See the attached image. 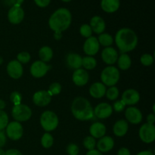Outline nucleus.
<instances>
[{
  "instance_id": "obj_1",
  "label": "nucleus",
  "mask_w": 155,
  "mask_h": 155,
  "mask_svg": "<svg viewBox=\"0 0 155 155\" xmlns=\"http://www.w3.org/2000/svg\"><path fill=\"white\" fill-rule=\"evenodd\" d=\"M115 42L121 54L130 52L137 46L138 36L134 30L125 27L117 32Z\"/></svg>"
},
{
  "instance_id": "obj_2",
  "label": "nucleus",
  "mask_w": 155,
  "mask_h": 155,
  "mask_svg": "<svg viewBox=\"0 0 155 155\" xmlns=\"http://www.w3.org/2000/svg\"><path fill=\"white\" fill-rule=\"evenodd\" d=\"M71 22L72 15L71 12L65 8H60L51 15L48 20V25L54 33H62L69 28Z\"/></svg>"
},
{
  "instance_id": "obj_3",
  "label": "nucleus",
  "mask_w": 155,
  "mask_h": 155,
  "mask_svg": "<svg viewBox=\"0 0 155 155\" xmlns=\"http://www.w3.org/2000/svg\"><path fill=\"white\" fill-rule=\"evenodd\" d=\"M71 112L76 119L81 121L89 120L94 117L92 104L86 98L81 96L74 98L71 104Z\"/></svg>"
},
{
  "instance_id": "obj_4",
  "label": "nucleus",
  "mask_w": 155,
  "mask_h": 155,
  "mask_svg": "<svg viewBox=\"0 0 155 155\" xmlns=\"http://www.w3.org/2000/svg\"><path fill=\"white\" fill-rule=\"evenodd\" d=\"M59 120L54 112L45 110L40 117V124L45 132H51L58 127Z\"/></svg>"
},
{
  "instance_id": "obj_5",
  "label": "nucleus",
  "mask_w": 155,
  "mask_h": 155,
  "mask_svg": "<svg viewBox=\"0 0 155 155\" xmlns=\"http://www.w3.org/2000/svg\"><path fill=\"white\" fill-rule=\"evenodd\" d=\"M119 70L114 66L106 67L101 74V80L104 86H114L120 80Z\"/></svg>"
},
{
  "instance_id": "obj_6",
  "label": "nucleus",
  "mask_w": 155,
  "mask_h": 155,
  "mask_svg": "<svg viewBox=\"0 0 155 155\" xmlns=\"http://www.w3.org/2000/svg\"><path fill=\"white\" fill-rule=\"evenodd\" d=\"M13 118L17 122H26L29 120L32 116V110L27 105L20 104L18 105H14L12 110Z\"/></svg>"
},
{
  "instance_id": "obj_7",
  "label": "nucleus",
  "mask_w": 155,
  "mask_h": 155,
  "mask_svg": "<svg viewBox=\"0 0 155 155\" xmlns=\"http://www.w3.org/2000/svg\"><path fill=\"white\" fill-rule=\"evenodd\" d=\"M5 134L11 140L18 141L21 139L24 134V129L21 123L17 121L8 123L5 128Z\"/></svg>"
},
{
  "instance_id": "obj_8",
  "label": "nucleus",
  "mask_w": 155,
  "mask_h": 155,
  "mask_svg": "<svg viewBox=\"0 0 155 155\" xmlns=\"http://www.w3.org/2000/svg\"><path fill=\"white\" fill-rule=\"evenodd\" d=\"M139 138L146 144L152 143L155 140V127L148 123L143 124L139 129Z\"/></svg>"
},
{
  "instance_id": "obj_9",
  "label": "nucleus",
  "mask_w": 155,
  "mask_h": 155,
  "mask_svg": "<svg viewBox=\"0 0 155 155\" xmlns=\"http://www.w3.org/2000/svg\"><path fill=\"white\" fill-rule=\"evenodd\" d=\"M50 66L42 61H36L30 66V74L35 78H42L50 70Z\"/></svg>"
},
{
  "instance_id": "obj_10",
  "label": "nucleus",
  "mask_w": 155,
  "mask_h": 155,
  "mask_svg": "<svg viewBox=\"0 0 155 155\" xmlns=\"http://www.w3.org/2000/svg\"><path fill=\"white\" fill-rule=\"evenodd\" d=\"M100 45L98 39L95 36L87 38L83 45V51L88 56H94L99 51Z\"/></svg>"
},
{
  "instance_id": "obj_11",
  "label": "nucleus",
  "mask_w": 155,
  "mask_h": 155,
  "mask_svg": "<svg viewBox=\"0 0 155 155\" xmlns=\"http://www.w3.org/2000/svg\"><path fill=\"white\" fill-rule=\"evenodd\" d=\"M24 18V9L19 6H12L8 12V19L12 24H19Z\"/></svg>"
},
{
  "instance_id": "obj_12",
  "label": "nucleus",
  "mask_w": 155,
  "mask_h": 155,
  "mask_svg": "<svg viewBox=\"0 0 155 155\" xmlns=\"http://www.w3.org/2000/svg\"><path fill=\"white\" fill-rule=\"evenodd\" d=\"M113 107L110 104L102 102L98 104L94 109V116L98 119H106L111 116Z\"/></svg>"
},
{
  "instance_id": "obj_13",
  "label": "nucleus",
  "mask_w": 155,
  "mask_h": 155,
  "mask_svg": "<svg viewBox=\"0 0 155 155\" xmlns=\"http://www.w3.org/2000/svg\"><path fill=\"white\" fill-rule=\"evenodd\" d=\"M7 73L10 77L15 80L21 78L24 73L23 66L20 62L17 60L11 61L7 65Z\"/></svg>"
},
{
  "instance_id": "obj_14",
  "label": "nucleus",
  "mask_w": 155,
  "mask_h": 155,
  "mask_svg": "<svg viewBox=\"0 0 155 155\" xmlns=\"http://www.w3.org/2000/svg\"><path fill=\"white\" fill-rule=\"evenodd\" d=\"M140 100V95L134 89H128L124 92L121 101L125 104V105L132 106L136 104Z\"/></svg>"
},
{
  "instance_id": "obj_15",
  "label": "nucleus",
  "mask_w": 155,
  "mask_h": 155,
  "mask_svg": "<svg viewBox=\"0 0 155 155\" xmlns=\"http://www.w3.org/2000/svg\"><path fill=\"white\" fill-rule=\"evenodd\" d=\"M51 101V96L48 91L40 90L35 92L33 96V101L36 106L45 107Z\"/></svg>"
},
{
  "instance_id": "obj_16",
  "label": "nucleus",
  "mask_w": 155,
  "mask_h": 155,
  "mask_svg": "<svg viewBox=\"0 0 155 155\" xmlns=\"http://www.w3.org/2000/svg\"><path fill=\"white\" fill-rule=\"evenodd\" d=\"M72 80L74 84L77 86H84L88 83L89 80V73L85 69L75 70L73 74Z\"/></svg>"
},
{
  "instance_id": "obj_17",
  "label": "nucleus",
  "mask_w": 155,
  "mask_h": 155,
  "mask_svg": "<svg viewBox=\"0 0 155 155\" xmlns=\"http://www.w3.org/2000/svg\"><path fill=\"white\" fill-rule=\"evenodd\" d=\"M118 52L113 47H106L101 51V59L105 64L113 65L117 61Z\"/></svg>"
},
{
  "instance_id": "obj_18",
  "label": "nucleus",
  "mask_w": 155,
  "mask_h": 155,
  "mask_svg": "<svg viewBox=\"0 0 155 155\" xmlns=\"http://www.w3.org/2000/svg\"><path fill=\"white\" fill-rule=\"evenodd\" d=\"M125 117L127 120L133 124H139L142 120V114L140 110L132 106L126 109Z\"/></svg>"
},
{
  "instance_id": "obj_19",
  "label": "nucleus",
  "mask_w": 155,
  "mask_h": 155,
  "mask_svg": "<svg viewBox=\"0 0 155 155\" xmlns=\"http://www.w3.org/2000/svg\"><path fill=\"white\" fill-rule=\"evenodd\" d=\"M97 150L101 153H106L111 151L114 147V140L108 136H104L99 139L96 143Z\"/></svg>"
},
{
  "instance_id": "obj_20",
  "label": "nucleus",
  "mask_w": 155,
  "mask_h": 155,
  "mask_svg": "<svg viewBox=\"0 0 155 155\" xmlns=\"http://www.w3.org/2000/svg\"><path fill=\"white\" fill-rule=\"evenodd\" d=\"M90 26L92 32L97 33V34H101L104 31L106 27L105 22L104 19L100 16H94L90 20Z\"/></svg>"
},
{
  "instance_id": "obj_21",
  "label": "nucleus",
  "mask_w": 155,
  "mask_h": 155,
  "mask_svg": "<svg viewBox=\"0 0 155 155\" xmlns=\"http://www.w3.org/2000/svg\"><path fill=\"white\" fill-rule=\"evenodd\" d=\"M106 86L100 82H96L92 84L89 88V94L95 98H101L105 95Z\"/></svg>"
},
{
  "instance_id": "obj_22",
  "label": "nucleus",
  "mask_w": 155,
  "mask_h": 155,
  "mask_svg": "<svg viewBox=\"0 0 155 155\" xmlns=\"http://www.w3.org/2000/svg\"><path fill=\"white\" fill-rule=\"evenodd\" d=\"M106 127L104 124L101 122H95L91 125L89 128V133L91 136L95 139H101V137L104 136L106 133Z\"/></svg>"
},
{
  "instance_id": "obj_23",
  "label": "nucleus",
  "mask_w": 155,
  "mask_h": 155,
  "mask_svg": "<svg viewBox=\"0 0 155 155\" xmlns=\"http://www.w3.org/2000/svg\"><path fill=\"white\" fill-rule=\"evenodd\" d=\"M83 58L77 53H70L66 58L67 64L71 69L77 70L81 68Z\"/></svg>"
},
{
  "instance_id": "obj_24",
  "label": "nucleus",
  "mask_w": 155,
  "mask_h": 155,
  "mask_svg": "<svg viewBox=\"0 0 155 155\" xmlns=\"http://www.w3.org/2000/svg\"><path fill=\"white\" fill-rule=\"evenodd\" d=\"M128 123L125 120H120L114 124L113 127L114 134L117 137H123L128 132Z\"/></svg>"
},
{
  "instance_id": "obj_25",
  "label": "nucleus",
  "mask_w": 155,
  "mask_h": 155,
  "mask_svg": "<svg viewBox=\"0 0 155 155\" xmlns=\"http://www.w3.org/2000/svg\"><path fill=\"white\" fill-rule=\"evenodd\" d=\"M120 6V0H101V7L107 13H114L119 9Z\"/></svg>"
},
{
  "instance_id": "obj_26",
  "label": "nucleus",
  "mask_w": 155,
  "mask_h": 155,
  "mask_svg": "<svg viewBox=\"0 0 155 155\" xmlns=\"http://www.w3.org/2000/svg\"><path fill=\"white\" fill-rule=\"evenodd\" d=\"M117 64L118 67L120 70L122 71H127L129 68L131 67L132 64V60L131 58L130 57L129 54H127V53H124V54H121L117 58Z\"/></svg>"
},
{
  "instance_id": "obj_27",
  "label": "nucleus",
  "mask_w": 155,
  "mask_h": 155,
  "mask_svg": "<svg viewBox=\"0 0 155 155\" xmlns=\"http://www.w3.org/2000/svg\"><path fill=\"white\" fill-rule=\"evenodd\" d=\"M39 56L42 61L45 63L49 62L53 57L52 49L47 45L42 47L39 51Z\"/></svg>"
},
{
  "instance_id": "obj_28",
  "label": "nucleus",
  "mask_w": 155,
  "mask_h": 155,
  "mask_svg": "<svg viewBox=\"0 0 155 155\" xmlns=\"http://www.w3.org/2000/svg\"><path fill=\"white\" fill-rule=\"evenodd\" d=\"M96 59L92 56H86L83 58L82 60V66L86 70H93L96 67Z\"/></svg>"
},
{
  "instance_id": "obj_29",
  "label": "nucleus",
  "mask_w": 155,
  "mask_h": 155,
  "mask_svg": "<svg viewBox=\"0 0 155 155\" xmlns=\"http://www.w3.org/2000/svg\"><path fill=\"white\" fill-rule=\"evenodd\" d=\"M98 41L99 42V45L104 47H110L113 44L114 39L111 35L109 33H101L98 36Z\"/></svg>"
},
{
  "instance_id": "obj_30",
  "label": "nucleus",
  "mask_w": 155,
  "mask_h": 155,
  "mask_svg": "<svg viewBox=\"0 0 155 155\" xmlns=\"http://www.w3.org/2000/svg\"><path fill=\"white\" fill-rule=\"evenodd\" d=\"M54 143L53 136L49 133H44L41 138V145L44 148H50Z\"/></svg>"
},
{
  "instance_id": "obj_31",
  "label": "nucleus",
  "mask_w": 155,
  "mask_h": 155,
  "mask_svg": "<svg viewBox=\"0 0 155 155\" xmlns=\"http://www.w3.org/2000/svg\"><path fill=\"white\" fill-rule=\"evenodd\" d=\"M83 143L84 148H86V149H87L88 151L95 149V147H96V140H95V138H93L91 136H86V137L83 139Z\"/></svg>"
},
{
  "instance_id": "obj_32",
  "label": "nucleus",
  "mask_w": 155,
  "mask_h": 155,
  "mask_svg": "<svg viewBox=\"0 0 155 155\" xmlns=\"http://www.w3.org/2000/svg\"><path fill=\"white\" fill-rule=\"evenodd\" d=\"M119 89L116 86H110L108 89L106 90L105 95L107 98V99H109L110 101H114L119 96Z\"/></svg>"
},
{
  "instance_id": "obj_33",
  "label": "nucleus",
  "mask_w": 155,
  "mask_h": 155,
  "mask_svg": "<svg viewBox=\"0 0 155 155\" xmlns=\"http://www.w3.org/2000/svg\"><path fill=\"white\" fill-rule=\"evenodd\" d=\"M61 86L59 83H51L49 86V88H48V92L50 94L51 97L53 95H58V94L61 93Z\"/></svg>"
},
{
  "instance_id": "obj_34",
  "label": "nucleus",
  "mask_w": 155,
  "mask_h": 155,
  "mask_svg": "<svg viewBox=\"0 0 155 155\" xmlns=\"http://www.w3.org/2000/svg\"><path fill=\"white\" fill-rule=\"evenodd\" d=\"M30 59H31V56H30V53L27 52V51H22V52L18 53V56H17V61L22 64H27L30 62Z\"/></svg>"
},
{
  "instance_id": "obj_35",
  "label": "nucleus",
  "mask_w": 155,
  "mask_h": 155,
  "mask_svg": "<svg viewBox=\"0 0 155 155\" xmlns=\"http://www.w3.org/2000/svg\"><path fill=\"white\" fill-rule=\"evenodd\" d=\"M140 61L144 66L149 67L154 63V57L150 54H144L141 56Z\"/></svg>"
},
{
  "instance_id": "obj_36",
  "label": "nucleus",
  "mask_w": 155,
  "mask_h": 155,
  "mask_svg": "<svg viewBox=\"0 0 155 155\" xmlns=\"http://www.w3.org/2000/svg\"><path fill=\"white\" fill-rule=\"evenodd\" d=\"M80 33L81 34V36H83V37H86V39L90 36H92V30L91 29L89 24H85L80 27Z\"/></svg>"
},
{
  "instance_id": "obj_37",
  "label": "nucleus",
  "mask_w": 155,
  "mask_h": 155,
  "mask_svg": "<svg viewBox=\"0 0 155 155\" xmlns=\"http://www.w3.org/2000/svg\"><path fill=\"white\" fill-rule=\"evenodd\" d=\"M8 116L4 110H0V130H4L8 124Z\"/></svg>"
},
{
  "instance_id": "obj_38",
  "label": "nucleus",
  "mask_w": 155,
  "mask_h": 155,
  "mask_svg": "<svg viewBox=\"0 0 155 155\" xmlns=\"http://www.w3.org/2000/svg\"><path fill=\"white\" fill-rule=\"evenodd\" d=\"M10 101L14 104V105H18L21 104L22 95L18 92H13L10 95Z\"/></svg>"
},
{
  "instance_id": "obj_39",
  "label": "nucleus",
  "mask_w": 155,
  "mask_h": 155,
  "mask_svg": "<svg viewBox=\"0 0 155 155\" xmlns=\"http://www.w3.org/2000/svg\"><path fill=\"white\" fill-rule=\"evenodd\" d=\"M80 148L78 145L74 143H71L67 147V153L68 155H78Z\"/></svg>"
},
{
  "instance_id": "obj_40",
  "label": "nucleus",
  "mask_w": 155,
  "mask_h": 155,
  "mask_svg": "<svg viewBox=\"0 0 155 155\" xmlns=\"http://www.w3.org/2000/svg\"><path fill=\"white\" fill-rule=\"evenodd\" d=\"M126 105L124 102H123L121 100H119V101H117L114 103L113 104V109L116 112H121L124 110Z\"/></svg>"
},
{
  "instance_id": "obj_41",
  "label": "nucleus",
  "mask_w": 155,
  "mask_h": 155,
  "mask_svg": "<svg viewBox=\"0 0 155 155\" xmlns=\"http://www.w3.org/2000/svg\"><path fill=\"white\" fill-rule=\"evenodd\" d=\"M34 2L38 7L45 8L50 4L51 0H34Z\"/></svg>"
},
{
  "instance_id": "obj_42",
  "label": "nucleus",
  "mask_w": 155,
  "mask_h": 155,
  "mask_svg": "<svg viewBox=\"0 0 155 155\" xmlns=\"http://www.w3.org/2000/svg\"><path fill=\"white\" fill-rule=\"evenodd\" d=\"M7 142V136L3 130H0V148H2L5 145Z\"/></svg>"
},
{
  "instance_id": "obj_43",
  "label": "nucleus",
  "mask_w": 155,
  "mask_h": 155,
  "mask_svg": "<svg viewBox=\"0 0 155 155\" xmlns=\"http://www.w3.org/2000/svg\"><path fill=\"white\" fill-rule=\"evenodd\" d=\"M5 155H23L22 153L17 149H8L5 151Z\"/></svg>"
},
{
  "instance_id": "obj_44",
  "label": "nucleus",
  "mask_w": 155,
  "mask_h": 155,
  "mask_svg": "<svg viewBox=\"0 0 155 155\" xmlns=\"http://www.w3.org/2000/svg\"><path fill=\"white\" fill-rule=\"evenodd\" d=\"M117 155H131V153L127 148H121L118 151Z\"/></svg>"
},
{
  "instance_id": "obj_45",
  "label": "nucleus",
  "mask_w": 155,
  "mask_h": 155,
  "mask_svg": "<svg viewBox=\"0 0 155 155\" xmlns=\"http://www.w3.org/2000/svg\"><path fill=\"white\" fill-rule=\"evenodd\" d=\"M154 122H155V115L154 113L149 114L147 116V123L149 124H153L154 125Z\"/></svg>"
},
{
  "instance_id": "obj_46",
  "label": "nucleus",
  "mask_w": 155,
  "mask_h": 155,
  "mask_svg": "<svg viewBox=\"0 0 155 155\" xmlns=\"http://www.w3.org/2000/svg\"><path fill=\"white\" fill-rule=\"evenodd\" d=\"M86 155H103V154L97 149H93L91 151H88Z\"/></svg>"
},
{
  "instance_id": "obj_47",
  "label": "nucleus",
  "mask_w": 155,
  "mask_h": 155,
  "mask_svg": "<svg viewBox=\"0 0 155 155\" xmlns=\"http://www.w3.org/2000/svg\"><path fill=\"white\" fill-rule=\"evenodd\" d=\"M24 1V0H11L12 6H19V7H21Z\"/></svg>"
},
{
  "instance_id": "obj_48",
  "label": "nucleus",
  "mask_w": 155,
  "mask_h": 155,
  "mask_svg": "<svg viewBox=\"0 0 155 155\" xmlns=\"http://www.w3.org/2000/svg\"><path fill=\"white\" fill-rule=\"evenodd\" d=\"M136 155H154V153L151 151H149V150H146V151H140V152L138 153Z\"/></svg>"
},
{
  "instance_id": "obj_49",
  "label": "nucleus",
  "mask_w": 155,
  "mask_h": 155,
  "mask_svg": "<svg viewBox=\"0 0 155 155\" xmlns=\"http://www.w3.org/2000/svg\"><path fill=\"white\" fill-rule=\"evenodd\" d=\"M54 37L56 40H60L62 38V33H59V32H55L54 34Z\"/></svg>"
},
{
  "instance_id": "obj_50",
  "label": "nucleus",
  "mask_w": 155,
  "mask_h": 155,
  "mask_svg": "<svg viewBox=\"0 0 155 155\" xmlns=\"http://www.w3.org/2000/svg\"><path fill=\"white\" fill-rule=\"evenodd\" d=\"M6 107V103L4 100L0 99V110H3Z\"/></svg>"
},
{
  "instance_id": "obj_51",
  "label": "nucleus",
  "mask_w": 155,
  "mask_h": 155,
  "mask_svg": "<svg viewBox=\"0 0 155 155\" xmlns=\"http://www.w3.org/2000/svg\"><path fill=\"white\" fill-rule=\"evenodd\" d=\"M0 155H5V151H4L2 148H0Z\"/></svg>"
},
{
  "instance_id": "obj_52",
  "label": "nucleus",
  "mask_w": 155,
  "mask_h": 155,
  "mask_svg": "<svg viewBox=\"0 0 155 155\" xmlns=\"http://www.w3.org/2000/svg\"><path fill=\"white\" fill-rule=\"evenodd\" d=\"M3 62V58L2 57H0V64H2Z\"/></svg>"
},
{
  "instance_id": "obj_53",
  "label": "nucleus",
  "mask_w": 155,
  "mask_h": 155,
  "mask_svg": "<svg viewBox=\"0 0 155 155\" xmlns=\"http://www.w3.org/2000/svg\"><path fill=\"white\" fill-rule=\"evenodd\" d=\"M61 1L64 2H69L72 1V0H61Z\"/></svg>"
}]
</instances>
